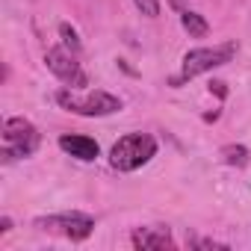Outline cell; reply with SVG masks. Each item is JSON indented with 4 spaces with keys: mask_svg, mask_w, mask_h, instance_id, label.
Wrapping results in <instances>:
<instances>
[{
    "mask_svg": "<svg viewBox=\"0 0 251 251\" xmlns=\"http://www.w3.org/2000/svg\"><path fill=\"white\" fill-rule=\"evenodd\" d=\"M39 142H42V136L36 130V124L27 121L24 115H15V118L3 121V163L36 154Z\"/></svg>",
    "mask_w": 251,
    "mask_h": 251,
    "instance_id": "3",
    "label": "cell"
},
{
    "mask_svg": "<svg viewBox=\"0 0 251 251\" xmlns=\"http://www.w3.org/2000/svg\"><path fill=\"white\" fill-rule=\"evenodd\" d=\"M59 148H62L65 154H71L74 160H83V163H92V160H98V154H100L98 142L89 139V136H80V133H65V136H59Z\"/></svg>",
    "mask_w": 251,
    "mask_h": 251,
    "instance_id": "8",
    "label": "cell"
},
{
    "mask_svg": "<svg viewBox=\"0 0 251 251\" xmlns=\"http://www.w3.org/2000/svg\"><path fill=\"white\" fill-rule=\"evenodd\" d=\"M157 157V139L151 133H127L109 151V166L115 172H136Z\"/></svg>",
    "mask_w": 251,
    "mask_h": 251,
    "instance_id": "2",
    "label": "cell"
},
{
    "mask_svg": "<svg viewBox=\"0 0 251 251\" xmlns=\"http://www.w3.org/2000/svg\"><path fill=\"white\" fill-rule=\"evenodd\" d=\"M56 103H59L62 109L74 112V115H83V118H100V115H112V112L121 109V100H118L115 95L103 92V89L86 92L83 98H77L74 92L62 89V92H56Z\"/></svg>",
    "mask_w": 251,
    "mask_h": 251,
    "instance_id": "4",
    "label": "cell"
},
{
    "mask_svg": "<svg viewBox=\"0 0 251 251\" xmlns=\"http://www.w3.org/2000/svg\"><path fill=\"white\" fill-rule=\"evenodd\" d=\"M59 39H62V45H65L71 53H80V50H83V42H80L77 30H74L68 21H62V24H59Z\"/></svg>",
    "mask_w": 251,
    "mask_h": 251,
    "instance_id": "11",
    "label": "cell"
},
{
    "mask_svg": "<svg viewBox=\"0 0 251 251\" xmlns=\"http://www.w3.org/2000/svg\"><path fill=\"white\" fill-rule=\"evenodd\" d=\"M9 230H12V219L3 216V219H0V233H9Z\"/></svg>",
    "mask_w": 251,
    "mask_h": 251,
    "instance_id": "15",
    "label": "cell"
},
{
    "mask_svg": "<svg viewBox=\"0 0 251 251\" xmlns=\"http://www.w3.org/2000/svg\"><path fill=\"white\" fill-rule=\"evenodd\" d=\"M236 50H239L236 42H222V45H213V48H192V50L183 53L180 74L172 77L169 83L177 89L180 83H186V80H192V77H198V74H204V71L222 68V65H227V62L236 56Z\"/></svg>",
    "mask_w": 251,
    "mask_h": 251,
    "instance_id": "1",
    "label": "cell"
},
{
    "mask_svg": "<svg viewBox=\"0 0 251 251\" xmlns=\"http://www.w3.org/2000/svg\"><path fill=\"white\" fill-rule=\"evenodd\" d=\"M189 245L192 248H222V251L227 248L225 242H216V239H189Z\"/></svg>",
    "mask_w": 251,
    "mask_h": 251,
    "instance_id": "13",
    "label": "cell"
},
{
    "mask_svg": "<svg viewBox=\"0 0 251 251\" xmlns=\"http://www.w3.org/2000/svg\"><path fill=\"white\" fill-rule=\"evenodd\" d=\"M219 157H222V163L225 166H233V169H245L248 163H251V151L245 148V145H225L222 151H219Z\"/></svg>",
    "mask_w": 251,
    "mask_h": 251,
    "instance_id": "10",
    "label": "cell"
},
{
    "mask_svg": "<svg viewBox=\"0 0 251 251\" xmlns=\"http://www.w3.org/2000/svg\"><path fill=\"white\" fill-rule=\"evenodd\" d=\"M45 65L50 68V74H56L62 83H68L71 89L86 86V74L77 62V53H71L68 48H48L45 53Z\"/></svg>",
    "mask_w": 251,
    "mask_h": 251,
    "instance_id": "6",
    "label": "cell"
},
{
    "mask_svg": "<svg viewBox=\"0 0 251 251\" xmlns=\"http://www.w3.org/2000/svg\"><path fill=\"white\" fill-rule=\"evenodd\" d=\"M130 239H133V248H139V251H148V248H175L172 230L163 227V225H154V227H136Z\"/></svg>",
    "mask_w": 251,
    "mask_h": 251,
    "instance_id": "7",
    "label": "cell"
},
{
    "mask_svg": "<svg viewBox=\"0 0 251 251\" xmlns=\"http://www.w3.org/2000/svg\"><path fill=\"white\" fill-rule=\"evenodd\" d=\"M136 9L145 15V18H157L160 15V0H133Z\"/></svg>",
    "mask_w": 251,
    "mask_h": 251,
    "instance_id": "12",
    "label": "cell"
},
{
    "mask_svg": "<svg viewBox=\"0 0 251 251\" xmlns=\"http://www.w3.org/2000/svg\"><path fill=\"white\" fill-rule=\"evenodd\" d=\"M180 24H183V30H186L192 39H204V36L210 33V24L204 21V15H198V12H192V9H180Z\"/></svg>",
    "mask_w": 251,
    "mask_h": 251,
    "instance_id": "9",
    "label": "cell"
},
{
    "mask_svg": "<svg viewBox=\"0 0 251 251\" xmlns=\"http://www.w3.org/2000/svg\"><path fill=\"white\" fill-rule=\"evenodd\" d=\"M210 92H213V95H219V98H227V89H225V83H222V80H213V83H210Z\"/></svg>",
    "mask_w": 251,
    "mask_h": 251,
    "instance_id": "14",
    "label": "cell"
},
{
    "mask_svg": "<svg viewBox=\"0 0 251 251\" xmlns=\"http://www.w3.org/2000/svg\"><path fill=\"white\" fill-rule=\"evenodd\" d=\"M39 230H59L62 236H68L71 242H83L92 230H95V219L86 213H56V216H42L36 219Z\"/></svg>",
    "mask_w": 251,
    "mask_h": 251,
    "instance_id": "5",
    "label": "cell"
}]
</instances>
